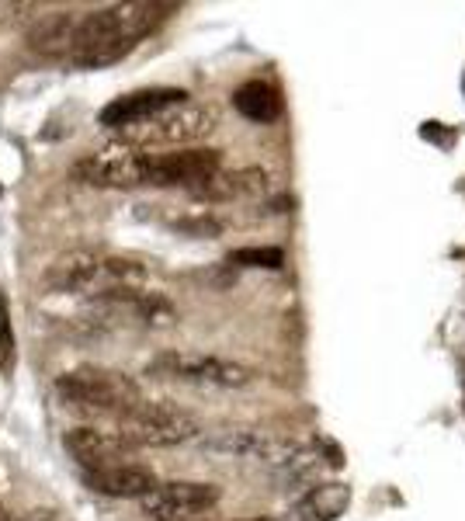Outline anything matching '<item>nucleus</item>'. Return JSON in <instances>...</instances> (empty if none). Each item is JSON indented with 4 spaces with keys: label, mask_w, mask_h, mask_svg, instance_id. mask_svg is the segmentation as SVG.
<instances>
[{
    "label": "nucleus",
    "mask_w": 465,
    "mask_h": 521,
    "mask_svg": "<svg viewBox=\"0 0 465 521\" xmlns=\"http://www.w3.org/2000/svg\"><path fill=\"white\" fill-rule=\"evenodd\" d=\"M205 452L229 459H250V462H264V466H292L299 459V445L288 438H275L264 431H219L212 438H205Z\"/></svg>",
    "instance_id": "nucleus-8"
},
{
    "label": "nucleus",
    "mask_w": 465,
    "mask_h": 521,
    "mask_svg": "<svg viewBox=\"0 0 465 521\" xmlns=\"http://www.w3.org/2000/svg\"><path fill=\"white\" fill-rule=\"evenodd\" d=\"M73 178L91 188H146L150 185V153L143 150H101L73 163Z\"/></svg>",
    "instance_id": "nucleus-6"
},
{
    "label": "nucleus",
    "mask_w": 465,
    "mask_h": 521,
    "mask_svg": "<svg viewBox=\"0 0 465 521\" xmlns=\"http://www.w3.org/2000/svg\"><path fill=\"white\" fill-rule=\"evenodd\" d=\"M174 4H115L77 18L70 60L80 70H97L125 60L143 38L170 18Z\"/></svg>",
    "instance_id": "nucleus-1"
},
{
    "label": "nucleus",
    "mask_w": 465,
    "mask_h": 521,
    "mask_svg": "<svg viewBox=\"0 0 465 521\" xmlns=\"http://www.w3.org/2000/svg\"><path fill=\"white\" fill-rule=\"evenodd\" d=\"M11 359H14V327H11L7 295L0 293V365H11Z\"/></svg>",
    "instance_id": "nucleus-18"
},
{
    "label": "nucleus",
    "mask_w": 465,
    "mask_h": 521,
    "mask_svg": "<svg viewBox=\"0 0 465 521\" xmlns=\"http://www.w3.org/2000/svg\"><path fill=\"white\" fill-rule=\"evenodd\" d=\"M222 170L219 150H181V153H150V185L154 188H195Z\"/></svg>",
    "instance_id": "nucleus-10"
},
{
    "label": "nucleus",
    "mask_w": 465,
    "mask_h": 521,
    "mask_svg": "<svg viewBox=\"0 0 465 521\" xmlns=\"http://www.w3.org/2000/svg\"><path fill=\"white\" fill-rule=\"evenodd\" d=\"M233 108L250 122H275L281 115V95L264 80H247L233 91Z\"/></svg>",
    "instance_id": "nucleus-16"
},
{
    "label": "nucleus",
    "mask_w": 465,
    "mask_h": 521,
    "mask_svg": "<svg viewBox=\"0 0 465 521\" xmlns=\"http://www.w3.org/2000/svg\"><path fill=\"white\" fill-rule=\"evenodd\" d=\"M264 188H268V174L261 167H244V170H216L212 178L195 185L191 195L205 202H229V198L264 195Z\"/></svg>",
    "instance_id": "nucleus-13"
},
{
    "label": "nucleus",
    "mask_w": 465,
    "mask_h": 521,
    "mask_svg": "<svg viewBox=\"0 0 465 521\" xmlns=\"http://www.w3.org/2000/svg\"><path fill=\"white\" fill-rule=\"evenodd\" d=\"M62 445L84 469L115 466V459L136 452V445L125 438L122 431H101V427H70Z\"/></svg>",
    "instance_id": "nucleus-11"
},
{
    "label": "nucleus",
    "mask_w": 465,
    "mask_h": 521,
    "mask_svg": "<svg viewBox=\"0 0 465 521\" xmlns=\"http://www.w3.org/2000/svg\"><path fill=\"white\" fill-rule=\"evenodd\" d=\"M84 484L97 493H108V497H146L156 487V476L146 466H101V469H84Z\"/></svg>",
    "instance_id": "nucleus-12"
},
{
    "label": "nucleus",
    "mask_w": 465,
    "mask_h": 521,
    "mask_svg": "<svg viewBox=\"0 0 465 521\" xmlns=\"http://www.w3.org/2000/svg\"><path fill=\"white\" fill-rule=\"evenodd\" d=\"M351 504V487L347 484H320L306 497H299V504L292 508L295 521H334L344 515V508Z\"/></svg>",
    "instance_id": "nucleus-15"
},
{
    "label": "nucleus",
    "mask_w": 465,
    "mask_h": 521,
    "mask_svg": "<svg viewBox=\"0 0 465 521\" xmlns=\"http://www.w3.org/2000/svg\"><path fill=\"white\" fill-rule=\"evenodd\" d=\"M119 431L139 449V445H154V449H170V445H185L198 438V424L187 418L185 410L167 407V403H136L132 410H125L119 418Z\"/></svg>",
    "instance_id": "nucleus-5"
},
{
    "label": "nucleus",
    "mask_w": 465,
    "mask_h": 521,
    "mask_svg": "<svg viewBox=\"0 0 465 521\" xmlns=\"http://www.w3.org/2000/svg\"><path fill=\"white\" fill-rule=\"evenodd\" d=\"M73 11H60V14H46L29 29V45L42 56H66L73 45V29H77Z\"/></svg>",
    "instance_id": "nucleus-14"
},
{
    "label": "nucleus",
    "mask_w": 465,
    "mask_h": 521,
    "mask_svg": "<svg viewBox=\"0 0 465 521\" xmlns=\"http://www.w3.org/2000/svg\"><path fill=\"white\" fill-rule=\"evenodd\" d=\"M233 264H244V268H281L285 264V254L278 247H240L229 254Z\"/></svg>",
    "instance_id": "nucleus-17"
},
{
    "label": "nucleus",
    "mask_w": 465,
    "mask_h": 521,
    "mask_svg": "<svg viewBox=\"0 0 465 521\" xmlns=\"http://www.w3.org/2000/svg\"><path fill=\"white\" fill-rule=\"evenodd\" d=\"M150 372L160 379H178L195 386H222V390H244L257 379V372L240 361L198 355V351H163L150 361Z\"/></svg>",
    "instance_id": "nucleus-4"
},
{
    "label": "nucleus",
    "mask_w": 465,
    "mask_h": 521,
    "mask_svg": "<svg viewBox=\"0 0 465 521\" xmlns=\"http://www.w3.org/2000/svg\"><path fill=\"white\" fill-rule=\"evenodd\" d=\"M185 101H187V91H181V87H143V91H132V95L108 101L97 112V122L104 129L119 132V129H129V126H139V122L154 119V115L167 112V108H178Z\"/></svg>",
    "instance_id": "nucleus-9"
},
{
    "label": "nucleus",
    "mask_w": 465,
    "mask_h": 521,
    "mask_svg": "<svg viewBox=\"0 0 465 521\" xmlns=\"http://www.w3.org/2000/svg\"><path fill=\"white\" fill-rule=\"evenodd\" d=\"M0 521H7V511H4V504H0Z\"/></svg>",
    "instance_id": "nucleus-19"
},
{
    "label": "nucleus",
    "mask_w": 465,
    "mask_h": 521,
    "mask_svg": "<svg viewBox=\"0 0 465 521\" xmlns=\"http://www.w3.org/2000/svg\"><path fill=\"white\" fill-rule=\"evenodd\" d=\"M219 126V108L216 104H178V108H167L154 119L139 122V126H129V129L115 132V143L125 150H150V146H187V143H198L205 136H212Z\"/></svg>",
    "instance_id": "nucleus-2"
},
{
    "label": "nucleus",
    "mask_w": 465,
    "mask_h": 521,
    "mask_svg": "<svg viewBox=\"0 0 465 521\" xmlns=\"http://www.w3.org/2000/svg\"><path fill=\"white\" fill-rule=\"evenodd\" d=\"M56 396L70 407L119 414V418L125 410H132L136 403H143V390L136 379H129L125 372H115V368H97V365H84V368L60 376Z\"/></svg>",
    "instance_id": "nucleus-3"
},
{
    "label": "nucleus",
    "mask_w": 465,
    "mask_h": 521,
    "mask_svg": "<svg viewBox=\"0 0 465 521\" xmlns=\"http://www.w3.org/2000/svg\"><path fill=\"white\" fill-rule=\"evenodd\" d=\"M216 484H187V480H174V484H156L146 497H143V515L154 521H187L195 515H205L219 504Z\"/></svg>",
    "instance_id": "nucleus-7"
},
{
    "label": "nucleus",
    "mask_w": 465,
    "mask_h": 521,
    "mask_svg": "<svg viewBox=\"0 0 465 521\" xmlns=\"http://www.w3.org/2000/svg\"><path fill=\"white\" fill-rule=\"evenodd\" d=\"M240 521H275V518H240Z\"/></svg>",
    "instance_id": "nucleus-20"
}]
</instances>
